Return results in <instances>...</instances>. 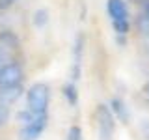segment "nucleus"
<instances>
[{"label": "nucleus", "mask_w": 149, "mask_h": 140, "mask_svg": "<svg viewBox=\"0 0 149 140\" xmlns=\"http://www.w3.org/2000/svg\"><path fill=\"white\" fill-rule=\"evenodd\" d=\"M11 4H15V0H0V9H6L9 8Z\"/></svg>", "instance_id": "a211bd4d"}, {"label": "nucleus", "mask_w": 149, "mask_h": 140, "mask_svg": "<svg viewBox=\"0 0 149 140\" xmlns=\"http://www.w3.org/2000/svg\"><path fill=\"white\" fill-rule=\"evenodd\" d=\"M140 8H142V13H140V15L146 17L149 21V0H140Z\"/></svg>", "instance_id": "f3484780"}, {"label": "nucleus", "mask_w": 149, "mask_h": 140, "mask_svg": "<svg viewBox=\"0 0 149 140\" xmlns=\"http://www.w3.org/2000/svg\"><path fill=\"white\" fill-rule=\"evenodd\" d=\"M63 95H65V99H67L69 105H77L78 103V92H77V86H74L73 82L63 84Z\"/></svg>", "instance_id": "1a4fd4ad"}, {"label": "nucleus", "mask_w": 149, "mask_h": 140, "mask_svg": "<svg viewBox=\"0 0 149 140\" xmlns=\"http://www.w3.org/2000/svg\"><path fill=\"white\" fill-rule=\"evenodd\" d=\"M106 11H108V17L112 21V26H114V32L118 36H125L129 34V9L127 4L123 0H108L106 2Z\"/></svg>", "instance_id": "f257e3e1"}, {"label": "nucleus", "mask_w": 149, "mask_h": 140, "mask_svg": "<svg viewBox=\"0 0 149 140\" xmlns=\"http://www.w3.org/2000/svg\"><path fill=\"white\" fill-rule=\"evenodd\" d=\"M11 62V54H9V49H6L4 45H0V67H4L6 64Z\"/></svg>", "instance_id": "4468645a"}, {"label": "nucleus", "mask_w": 149, "mask_h": 140, "mask_svg": "<svg viewBox=\"0 0 149 140\" xmlns=\"http://www.w3.org/2000/svg\"><path fill=\"white\" fill-rule=\"evenodd\" d=\"M22 95V88L19 86H0V105L9 106Z\"/></svg>", "instance_id": "0eeeda50"}, {"label": "nucleus", "mask_w": 149, "mask_h": 140, "mask_svg": "<svg viewBox=\"0 0 149 140\" xmlns=\"http://www.w3.org/2000/svg\"><path fill=\"white\" fill-rule=\"evenodd\" d=\"M32 21H34V26H36V28H43L47 22H49V11H47L45 8L36 9V11H34V17H32Z\"/></svg>", "instance_id": "9d476101"}, {"label": "nucleus", "mask_w": 149, "mask_h": 140, "mask_svg": "<svg viewBox=\"0 0 149 140\" xmlns=\"http://www.w3.org/2000/svg\"><path fill=\"white\" fill-rule=\"evenodd\" d=\"M36 116H37V114H34V112L28 110V108H26V110H19V112H17V121H21L22 125H26V123H30V121H34Z\"/></svg>", "instance_id": "f8f14e48"}, {"label": "nucleus", "mask_w": 149, "mask_h": 140, "mask_svg": "<svg viewBox=\"0 0 149 140\" xmlns=\"http://www.w3.org/2000/svg\"><path fill=\"white\" fill-rule=\"evenodd\" d=\"M138 30L142 32V34L149 36V21H147L146 17H142V15L138 17Z\"/></svg>", "instance_id": "2eb2a0df"}, {"label": "nucleus", "mask_w": 149, "mask_h": 140, "mask_svg": "<svg viewBox=\"0 0 149 140\" xmlns=\"http://www.w3.org/2000/svg\"><path fill=\"white\" fill-rule=\"evenodd\" d=\"M26 101H28V110H32L34 114H47L49 101H50V90H49V86L43 84V82L32 84V86L28 88Z\"/></svg>", "instance_id": "f03ea898"}, {"label": "nucleus", "mask_w": 149, "mask_h": 140, "mask_svg": "<svg viewBox=\"0 0 149 140\" xmlns=\"http://www.w3.org/2000/svg\"><path fill=\"white\" fill-rule=\"evenodd\" d=\"M47 127V114H37L34 121L22 125L19 131V140H37Z\"/></svg>", "instance_id": "20e7f679"}, {"label": "nucleus", "mask_w": 149, "mask_h": 140, "mask_svg": "<svg viewBox=\"0 0 149 140\" xmlns=\"http://www.w3.org/2000/svg\"><path fill=\"white\" fill-rule=\"evenodd\" d=\"M9 120V108L4 105H0V127L2 125H6V121Z\"/></svg>", "instance_id": "dca6fc26"}, {"label": "nucleus", "mask_w": 149, "mask_h": 140, "mask_svg": "<svg viewBox=\"0 0 149 140\" xmlns=\"http://www.w3.org/2000/svg\"><path fill=\"white\" fill-rule=\"evenodd\" d=\"M108 108L112 110L114 118H119L121 121H125V123L129 121V112H127V106H125V103L121 101L119 97H112V99H110V106H108Z\"/></svg>", "instance_id": "6e6552de"}, {"label": "nucleus", "mask_w": 149, "mask_h": 140, "mask_svg": "<svg viewBox=\"0 0 149 140\" xmlns=\"http://www.w3.org/2000/svg\"><path fill=\"white\" fill-rule=\"evenodd\" d=\"M0 41H4V47H19V39H17V36L13 34V32H8V30H4L2 34H0Z\"/></svg>", "instance_id": "9b49d317"}, {"label": "nucleus", "mask_w": 149, "mask_h": 140, "mask_svg": "<svg viewBox=\"0 0 149 140\" xmlns=\"http://www.w3.org/2000/svg\"><path fill=\"white\" fill-rule=\"evenodd\" d=\"M24 77V71L17 62H9L0 67V86H19Z\"/></svg>", "instance_id": "39448f33"}, {"label": "nucleus", "mask_w": 149, "mask_h": 140, "mask_svg": "<svg viewBox=\"0 0 149 140\" xmlns=\"http://www.w3.org/2000/svg\"><path fill=\"white\" fill-rule=\"evenodd\" d=\"M97 118V131H99V140H112V134L116 131V118L112 110L106 105H99L95 108Z\"/></svg>", "instance_id": "7ed1b4c3"}, {"label": "nucleus", "mask_w": 149, "mask_h": 140, "mask_svg": "<svg viewBox=\"0 0 149 140\" xmlns=\"http://www.w3.org/2000/svg\"><path fill=\"white\" fill-rule=\"evenodd\" d=\"M65 140H82V129L78 127V125H73V127H69L67 131V138Z\"/></svg>", "instance_id": "ddd939ff"}, {"label": "nucleus", "mask_w": 149, "mask_h": 140, "mask_svg": "<svg viewBox=\"0 0 149 140\" xmlns=\"http://www.w3.org/2000/svg\"><path fill=\"white\" fill-rule=\"evenodd\" d=\"M147 93H149V84H147Z\"/></svg>", "instance_id": "6ab92c4d"}, {"label": "nucleus", "mask_w": 149, "mask_h": 140, "mask_svg": "<svg viewBox=\"0 0 149 140\" xmlns=\"http://www.w3.org/2000/svg\"><path fill=\"white\" fill-rule=\"evenodd\" d=\"M84 43H86V39H84L82 34L77 36V39H74V49H73V54H74V62H73V67H71V77L73 80H78L82 75V52H84Z\"/></svg>", "instance_id": "423d86ee"}]
</instances>
